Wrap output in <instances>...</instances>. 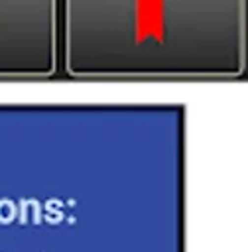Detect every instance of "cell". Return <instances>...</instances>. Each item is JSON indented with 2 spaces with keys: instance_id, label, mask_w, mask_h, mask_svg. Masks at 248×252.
<instances>
[{
  "instance_id": "2",
  "label": "cell",
  "mask_w": 248,
  "mask_h": 252,
  "mask_svg": "<svg viewBox=\"0 0 248 252\" xmlns=\"http://www.w3.org/2000/svg\"><path fill=\"white\" fill-rule=\"evenodd\" d=\"M59 65V0H0V79H41Z\"/></svg>"
},
{
  "instance_id": "1",
  "label": "cell",
  "mask_w": 248,
  "mask_h": 252,
  "mask_svg": "<svg viewBox=\"0 0 248 252\" xmlns=\"http://www.w3.org/2000/svg\"><path fill=\"white\" fill-rule=\"evenodd\" d=\"M59 63L79 79H230L246 0H59Z\"/></svg>"
}]
</instances>
